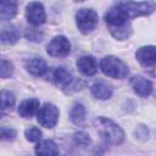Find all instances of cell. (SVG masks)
Returning <instances> with one entry per match:
<instances>
[{
  "instance_id": "obj_1",
  "label": "cell",
  "mask_w": 156,
  "mask_h": 156,
  "mask_svg": "<svg viewBox=\"0 0 156 156\" xmlns=\"http://www.w3.org/2000/svg\"><path fill=\"white\" fill-rule=\"evenodd\" d=\"M105 21H106V24L108 26L111 34L116 39L124 40L130 35L132 26L129 24V18L117 4L113 5L105 13Z\"/></svg>"
},
{
  "instance_id": "obj_2",
  "label": "cell",
  "mask_w": 156,
  "mask_h": 156,
  "mask_svg": "<svg viewBox=\"0 0 156 156\" xmlns=\"http://www.w3.org/2000/svg\"><path fill=\"white\" fill-rule=\"evenodd\" d=\"M94 124H95L99 134L106 143L118 145L124 140V132L113 121H111L106 117H98L94 121Z\"/></svg>"
},
{
  "instance_id": "obj_3",
  "label": "cell",
  "mask_w": 156,
  "mask_h": 156,
  "mask_svg": "<svg viewBox=\"0 0 156 156\" xmlns=\"http://www.w3.org/2000/svg\"><path fill=\"white\" fill-rule=\"evenodd\" d=\"M100 68L102 73L107 77L123 79L129 74L127 65L115 56H106L100 61Z\"/></svg>"
},
{
  "instance_id": "obj_4",
  "label": "cell",
  "mask_w": 156,
  "mask_h": 156,
  "mask_svg": "<svg viewBox=\"0 0 156 156\" xmlns=\"http://www.w3.org/2000/svg\"><path fill=\"white\" fill-rule=\"evenodd\" d=\"M117 5L124 11V13L129 20L139 16H147L151 12H154V10L156 9V4L154 1H144V2L127 1V2H117Z\"/></svg>"
},
{
  "instance_id": "obj_5",
  "label": "cell",
  "mask_w": 156,
  "mask_h": 156,
  "mask_svg": "<svg viewBox=\"0 0 156 156\" xmlns=\"http://www.w3.org/2000/svg\"><path fill=\"white\" fill-rule=\"evenodd\" d=\"M98 21H99L98 13L93 9H80L76 15V22L78 29L84 34L94 30L95 27L98 26Z\"/></svg>"
},
{
  "instance_id": "obj_6",
  "label": "cell",
  "mask_w": 156,
  "mask_h": 156,
  "mask_svg": "<svg viewBox=\"0 0 156 156\" xmlns=\"http://www.w3.org/2000/svg\"><path fill=\"white\" fill-rule=\"evenodd\" d=\"M58 119V108L50 102H46L40 107L38 112V122L45 128H52Z\"/></svg>"
},
{
  "instance_id": "obj_7",
  "label": "cell",
  "mask_w": 156,
  "mask_h": 156,
  "mask_svg": "<svg viewBox=\"0 0 156 156\" xmlns=\"http://www.w3.org/2000/svg\"><path fill=\"white\" fill-rule=\"evenodd\" d=\"M46 50H48V54L54 57H65L71 51V44L66 37L57 35L48 44Z\"/></svg>"
},
{
  "instance_id": "obj_8",
  "label": "cell",
  "mask_w": 156,
  "mask_h": 156,
  "mask_svg": "<svg viewBox=\"0 0 156 156\" xmlns=\"http://www.w3.org/2000/svg\"><path fill=\"white\" fill-rule=\"evenodd\" d=\"M26 16L28 22L32 26H40L46 21V13L43 4L40 2H29L27 5Z\"/></svg>"
},
{
  "instance_id": "obj_9",
  "label": "cell",
  "mask_w": 156,
  "mask_h": 156,
  "mask_svg": "<svg viewBox=\"0 0 156 156\" xmlns=\"http://www.w3.org/2000/svg\"><path fill=\"white\" fill-rule=\"evenodd\" d=\"M136 60L145 67H152L156 65V46L147 45L141 46L135 52Z\"/></svg>"
},
{
  "instance_id": "obj_10",
  "label": "cell",
  "mask_w": 156,
  "mask_h": 156,
  "mask_svg": "<svg viewBox=\"0 0 156 156\" xmlns=\"http://www.w3.org/2000/svg\"><path fill=\"white\" fill-rule=\"evenodd\" d=\"M130 84H132L133 90L140 96L146 98L152 93V83L149 79H146L141 76L133 77L132 80H130Z\"/></svg>"
},
{
  "instance_id": "obj_11",
  "label": "cell",
  "mask_w": 156,
  "mask_h": 156,
  "mask_svg": "<svg viewBox=\"0 0 156 156\" xmlns=\"http://www.w3.org/2000/svg\"><path fill=\"white\" fill-rule=\"evenodd\" d=\"M77 67H78L79 72L84 76H94L98 72L96 61L93 56H89V55L79 57L77 61Z\"/></svg>"
},
{
  "instance_id": "obj_12",
  "label": "cell",
  "mask_w": 156,
  "mask_h": 156,
  "mask_svg": "<svg viewBox=\"0 0 156 156\" xmlns=\"http://www.w3.org/2000/svg\"><path fill=\"white\" fill-rule=\"evenodd\" d=\"M26 69L33 76H44L48 71L46 62L41 57H30L26 62Z\"/></svg>"
},
{
  "instance_id": "obj_13",
  "label": "cell",
  "mask_w": 156,
  "mask_h": 156,
  "mask_svg": "<svg viewBox=\"0 0 156 156\" xmlns=\"http://www.w3.org/2000/svg\"><path fill=\"white\" fill-rule=\"evenodd\" d=\"M39 106H40V102L38 99H27L21 102L18 107V115L24 118H30L33 115L39 112L40 110Z\"/></svg>"
},
{
  "instance_id": "obj_14",
  "label": "cell",
  "mask_w": 156,
  "mask_h": 156,
  "mask_svg": "<svg viewBox=\"0 0 156 156\" xmlns=\"http://www.w3.org/2000/svg\"><path fill=\"white\" fill-rule=\"evenodd\" d=\"M90 90H91V94H93L95 98L100 99V100L110 99V98L112 96V93H113L112 87H111L110 84L102 82V80L95 82V83L91 85Z\"/></svg>"
},
{
  "instance_id": "obj_15",
  "label": "cell",
  "mask_w": 156,
  "mask_h": 156,
  "mask_svg": "<svg viewBox=\"0 0 156 156\" xmlns=\"http://www.w3.org/2000/svg\"><path fill=\"white\" fill-rule=\"evenodd\" d=\"M51 79L56 85L67 88L68 84L72 82V76L65 67H56L51 73Z\"/></svg>"
},
{
  "instance_id": "obj_16",
  "label": "cell",
  "mask_w": 156,
  "mask_h": 156,
  "mask_svg": "<svg viewBox=\"0 0 156 156\" xmlns=\"http://www.w3.org/2000/svg\"><path fill=\"white\" fill-rule=\"evenodd\" d=\"M35 154L38 156H58V149L52 140L46 139L35 146Z\"/></svg>"
},
{
  "instance_id": "obj_17",
  "label": "cell",
  "mask_w": 156,
  "mask_h": 156,
  "mask_svg": "<svg viewBox=\"0 0 156 156\" xmlns=\"http://www.w3.org/2000/svg\"><path fill=\"white\" fill-rule=\"evenodd\" d=\"M20 30L16 26H6L1 29V41L4 44H15L20 39Z\"/></svg>"
},
{
  "instance_id": "obj_18",
  "label": "cell",
  "mask_w": 156,
  "mask_h": 156,
  "mask_svg": "<svg viewBox=\"0 0 156 156\" xmlns=\"http://www.w3.org/2000/svg\"><path fill=\"white\" fill-rule=\"evenodd\" d=\"M17 13V4L13 1H6L2 0L0 4V18L2 21L11 20Z\"/></svg>"
},
{
  "instance_id": "obj_19",
  "label": "cell",
  "mask_w": 156,
  "mask_h": 156,
  "mask_svg": "<svg viewBox=\"0 0 156 156\" xmlns=\"http://www.w3.org/2000/svg\"><path fill=\"white\" fill-rule=\"evenodd\" d=\"M69 118H71V121H72L74 124H77V126L83 124L84 121H85V107H84V105H82V104H76V105L72 107L71 112H69Z\"/></svg>"
},
{
  "instance_id": "obj_20",
  "label": "cell",
  "mask_w": 156,
  "mask_h": 156,
  "mask_svg": "<svg viewBox=\"0 0 156 156\" xmlns=\"http://www.w3.org/2000/svg\"><path fill=\"white\" fill-rule=\"evenodd\" d=\"M1 110L5 111L7 108H11L15 105V96L12 93L7 91V90H1Z\"/></svg>"
},
{
  "instance_id": "obj_21",
  "label": "cell",
  "mask_w": 156,
  "mask_h": 156,
  "mask_svg": "<svg viewBox=\"0 0 156 156\" xmlns=\"http://www.w3.org/2000/svg\"><path fill=\"white\" fill-rule=\"evenodd\" d=\"M24 134H26L27 140H29L32 143L39 141L41 139V130L39 128H37V127H29L28 129H26Z\"/></svg>"
},
{
  "instance_id": "obj_22",
  "label": "cell",
  "mask_w": 156,
  "mask_h": 156,
  "mask_svg": "<svg viewBox=\"0 0 156 156\" xmlns=\"http://www.w3.org/2000/svg\"><path fill=\"white\" fill-rule=\"evenodd\" d=\"M13 72V66L10 61H7L6 58L1 60V67H0V76L1 78H7L12 74Z\"/></svg>"
},
{
  "instance_id": "obj_23",
  "label": "cell",
  "mask_w": 156,
  "mask_h": 156,
  "mask_svg": "<svg viewBox=\"0 0 156 156\" xmlns=\"http://www.w3.org/2000/svg\"><path fill=\"white\" fill-rule=\"evenodd\" d=\"M73 139H74V143H76L77 145H79V146H88V145L91 143L90 136H89L87 133H84V132H78V133H76V134L73 135Z\"/></svg>"
},
{
  "instance_id": "obj_24",
  "label": "cell",
  "mask_w": 156,
  "mask_h": 156,
  "mask_svg": "<svg viewBox=\"0 0 156 156\" xmlns=\"http://www.w3.org/2000/svg\"><path fill=\"white\" fill-rule=\"evenodd\" d=\"M16 138V130L12 128H1V139L2 140H13Z\"/></svg>"
}]
</instances>
